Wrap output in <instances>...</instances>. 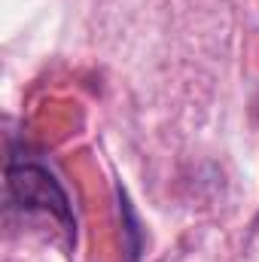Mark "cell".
Segmentation results:
<instances>
[{"label": "cell", "mask_w": 259, "mask_h": 262, "mask_svg": "<svg viewBox=\"0 0 259 262\" xmlns=\"http://www.w3.org/2000/svg\"><path fill=\"white\" fill-rule=\"evenodd\" d=\"M6 189H9V201L18 204L21 210H43V213L58 220L67 238L76 235L70 198L46 165L25 159V156H12L6 165Z\"/></svg>", "instance_id": "1"}]
</instances>
